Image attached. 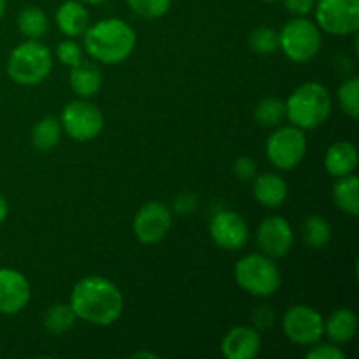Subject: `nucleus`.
Instances as JSON below:
<instances>
[{
    "instance_id": "obj_2",
    "label": "nucleus",
    "mask_w": 359,
    "mask_h": 359,
    "mask_svg": "<svg viewBox=\"0 0 359 359\" xmlns=\"http://www.w3.org/2000/svg\"><path fill=\"white\" fill-rule=\"evenodd\" d=\"M83 35L88 55L107 65L125 62L137 44L135 30L119 18H109L90 25Z\"/></svg>"
},
{
    "instance_id": "obj_21",
    "label": "nucleus",
    "mask_w": 359,
    "mask_h": 359,
    "mask_svg": "<svg viewBox=\"0 0 359 359\" xmlns=\"http://www.w3.org/2000/svg\"><path fill=\"white\" fill-rule=\"evenodd\" d=\"M333 200L340 210L356 216L359 212V179L356 175L349 174L337 177L335 186H333Z\"/></svg>"
},
{
    "instance_id": "obj_27",
    "label": "nucleus",
    "mask_w": 359,
    "mask_h": 359,
    "mask_svg": "<svg viewBox=\"0 0 359 359\" xmlns=\"http://www.w3.org/2000/svg\"><path fill=\"white\" fill-rule=\"evenodd\" d=\"M249 46L258 55H272L279 48V34L270 27H258L249 35Z\"/></svg>"
},
{
    "instance_id": "obj_4",
    "label": "nucleus",
    "mask_w": 359,
    "mask_h": 359,
    "mask_svg": "<svg viewBox=\"0 0 359 359\" xmlns=\"http://www.w3.org/2000/svg\"><path fill=\"white\" fill-rule=\"evenodd\" d=\"M51 51L42 42L32 39L16 46L7 60V74L21 86H35L42 83L51 74Z\"/></svg>"
},
{
    "instance_id": "obj_23",
    "label": "nucleus",
    "mask_w": 359,
    "mask_h": 359,
    "mask_svg": "<svg viewBox=\"0 0 359 359\" xmlns=\"http://www.w3.org/2000/svg\"><path fill=\"white\" fill-rule=\"evenodd\" d=\"M48 16L41 7H25L18 16V28L21 34L32 41H39L48 32Z\"/></svg>"
},
{
    "instance_id": "obj_7",
    "label": "nucleus",
    "mask_w": 359,
    "mask_h": 359,
    "mask_svg": "<svg viewBox=\"0 0 359 359\" xmlns=\"http://www.w3.org/2000/svg\"><path fill=\"white\" fill-rule=\"evenodd\" d=\"M307 153V139L297 126H283L266 140V156L280 170L298 167Z\"/></svg>"
},
{
    "instance_id": "obj_29",
    "label": "nucleus",
    "mask_w": 359,
    "mask_h": 359,
    "mask_svg": "<svg viewBox=\"0 0 359 359\" xmlns=\"http://www.w3.org/2000/svg\"><path fill=\"white\" fill-rule=\"evenodd\" d=\"M126 2L137 16L146 18V20H156L168 13L172 0H126Z\"/></svg>"
},
{
    "instance_id": "obj_25",
    "label": "nucleus",
    "mask_w": 359,
    "mask_h": 359,
    "mask_svg": "<svg viewBox=\"0 0 359 359\" xmlns=\"http://www.w3.org/2000/svg\"><path fill=\"white\" fill-rule=\"evenodd\" d=\"M304 230V238L307 242L309 248L312 249H323L328 245L332 241V228H330L328 221L321 216H311L302 226Z\"/></svg>"
},
{
    "instance_id": "obj_34",
    "label": "nucleus",
    "mask_w": 359,
    "mask_h": 359,
    "mask_svg": "<svg viewBox=\"0 0 359 359\" xmlns=\"http://www.w3.org/2000/svg\"><path fill=\"white\" fill-rule=\"evenodd\" d=\"M195 207H196V198L193 195H189V193H182V195H179L177 198L174 200V209L175 212L179 214L191 212V210H195Z\"/></svg>"
},
{
    "instance_id": "obj_13",
    "label": "nucleus",
    "mask_w": 359,
    "mask_h": 359,
    "mask_svg": "<svg viewBox=\"0 0 359 359\" xmlns=\"http://www.w3.org/2000/svg\"><path fill=\"white\" fill-rule=\"evenodd\" d=\"M293 228L284 217L270 216L258 226V244L269 258H283L293 248Z\"/></svg>"
},
{
    "instance_id": "obj_39",
    "label": "nucleus",
    "mask_w": 359,
    "mask_h": 359,
    "mask_svg": "<svg viewBox=\"0 0 359 359\" xmlns=\"http://www.w3.org/2000/svg\"><path fill=\"white\" fill-rule=\"evenodd\" d=\"M263 2H276V0H263Z\"/></svg>"
},
{
    "instance_id": "obj_28",
    "label": "nucleus",
    "mask_w": 359,
    "mask_h": 359,
    "mask_svg": "<svg viewBox=\"0 0 359 359\" xmlns=\"http://www.w3.org/2000/svg\"><path fill=\"white\" fill-rule=\"evenodd\" d=\"M339 102L340 107L346 114L356 119L359 116V79L351 77L346 79L339 88Z\"/></svg>"
},
{
    "instance_id": "obj_26",
    "label": "nucleus",
    "mask_w": 359,
    "mask_h": 359,
    "mask_svg": "<svg viewBox=\"0 0 359 359\" xmlns=\"http://www.w3.org/2000/svg\"><path fill=\"white\" fill-rule=\"evenodd\" d=\"M286 118V104L279 98H265L255 109V119L263 126H277Z\"/></svg>"
},
{
    "instance_id": "obj_6",
    "label": "nucleus",
    "mask_w": 359,
    "mask_h": 359,
    "mask_svg": "<svg viewBox=\"0 0 359 359\" xmlns=\"http://www.w3.org/2000/svg\"><path fill=\"white\" fill-rule=\"evenodd\" d=\"M279 48L293 62H309L321 49L319 27L304 16L287 21L279 34Z\"/></svg>"
},
{
    "instance_id": "obj_11",
    "label": "nucleus",
    "mask_w": 359,
    "mask_h": 359,
    "mask_svg": "<svg viewBox=\"0 0 359 359\" xmlns=\"http://www.w3.org/2000/svg\"><path fill=\"white\" fill-rule=\"evenodd\" d=\"M172 226V214L161 202H149L137 212L133 233L142 244H156Z\"/></svg>"
},
{
    "instance_id": "obj_37",
    "label": "nucleus",
    "mask_w": 359,
    "mask_h": 359,
    "mask_svg": "<svg viewBox=\"0 0 359 359\" xmlns=\"http://www.w3.org/2000/svg\"><path fill=\"white\" fill-rule=\"evenodd\" d=\"M6 7H7V0H0V20H2L4 14H6Z\"/></svg>"
},
{
    "instance_id": "obj_17",
    "label": "nucleus",
    "mask_w": 359,
    "mask_h": 359,
    "mask_svg": "<svg viewBox=\"0 0 359 359\" xmlns=\"http://www.w3.org/2000/svg\"><path fill=\"white\" fill-rule=\"evenodd\" d=\"M326 172L333 177H344L356 170L358 167V149L351 142H335L330 146L325 156Z\"/></svg>"
},
{
    "instance_id": "obj_24",
    "label": "nucleus",
    "mask_w": 359,
    "mask_h": 359,
    "mask_svg": "<svg viewBox=\"0 0 359 359\" xmlns=\"http://www.w3.org/2000/svg\"><path fill=\"white\" fill-rule=\"evenodd\" d=\"M76 319L77 316L70 307V304H55L46 311L44 326L51 335H62L72 328Z\"/></svg>"
},
{
    "instance_id": "obj_15",
    "label": "nucleus",
    "mask_w": 359,
    "mask_h": 359,
    "mask_svg": "<svg viewBox=\"0 0 359 359\" xmlns=\"http://www.w3.org/2000/svg\"><path fill=\"white\" fill-rule=\"evenodd\" d=\"M259 333L249 326H237L230 330L221 344V351L228 359H255L259 354Z\"/></svg>"
},
{
    "instance_id": "obj_22",
    "label": "nucleus",
    "mask_w": 359,
    "mask_h": 359,
    "mask_svg": "<svg viewBox=\"0 0 359 359\" xmlns=\"http://www.w3.org/2000/svg\"><path fill=\"white\" fill-rule=\"evenodd\" d=\"M62 139V123L53 116H46L32 130V144L39 151H51Z\"/></svg>"
},
{
    "instance_id": "obj_10",
    "label": "nucleus",
    "mask_w": 359,
    "mask_h": 359,
    "mask_svg": "<svg viewBox=\"0 0 359 359\" xmlns=\"http://www.w3.org/2000/svg\"><path fill=\"white\" fill-rule=\"evenodd\" d=\"M284 335L297 346H314L325 335V321L316 309L294 305L283 319Z\"/></svg>"
},
{
    "instance_id": "obj_16",
    "label": "nucleus",
    "mask_w": 359,
    "mask_h": 359,
    "mask_svg": "<svg viewBox=\"0 0 359 359\" xmlns=\"http://www.w3.org/2000/svg\"><path fill=\"white\" fill-rule=\"evenodd\" d=\"M56 25L67 37H79L90 27V14L77 0H67L56 11Z\"/></svg>"
},
{
    "instance_id": "obj_20",
    "label": "nucleus",
    "mask_w": 359,
    "mask_h": 359,
    "mask_svg": "<svg viewBox=\"0 0 359 359\" xmlns=\"http://www.w3.org/2000/svg\"><path fill=\"white\" fill-rule=\"evenodd\" d=\"M358 316L349 309H339L325 323V333L333 344H346L356 335Z\"/></svg>"
},
{
    "instance_id": "obj_12",
    "label": "nucleus",
    "mask_w": 359,
    "mask_h": 359,
    "mask_svg": "<svg viewBox=\"0 0 359 359\" xmlns=\"http://www.w3.org/2000/svg\"><path fill=\"white\" fill-rule=\"evenodd\" d=\"M210 237L226 251H238L248 244L249 228L244 217L231 210L217 212L210 221Z\"/></svg>"
},
{
    "instance_id": "obj_38",
    "label": "nucleus",
    "mask_w": 359,
    "mask_h": 359,
    "mask_svg": "<svg viewBox=\"0 0 359 359\" xmlns=\"http://www.w3.org/2000/svg\"><path fill=\"white\" fill-rule=\"evenodd\" d=\"M77 2H81V4H91V6H98V4L105 2V0H77Z\"/></svg>"
},
{
    "instance_id": "obj_1",
    "label": "nucleus",
    "mask_w": 359,
    "mask_h": 359,
    "mask_svg": "<svg viewBox=\"0 0 359 359\" xmlns=\"http://www.w3.org/2000/svg\"><path fill=\"white\" fill-rule=\"evenodd\" d=\"M70 307L90 325L109 326L121 318L123 294L116 284L100 276H88L74 286Z\"/></svg>"
},
{
    "instance_id": "obj_31",
    "label": "nucleus",
    "mask_w": 359,
    "mask_h": 359,
    "mask_svg": "<svg viewBox=\"0 0 359 359\" xmlns=\"http://www.w3.org/2000/svg\"><path fill=\"white\" fill-rule=\"evenodd\" d=\"M233 172L241 181H251L258 174V167H256V161L249 156H241L233 163Z\"/></svg>"
},
{
    "instance_id": "obj_36",
    "label": "nucleus",
    "mask_w": 359,
    "mask_h": 359,
    "mask_svg": "<svg viewBox=\"0 0 359 359\" xmlns=\"http://www.w3.org/2000/svg\"><path fill=\"white\" fill-rule=\"evenodd\" d=\"M133 359H140V358H146V359H158V356L151 351H139V353H133L132 354Z\"/></svg>"
},
{
    "instance_id": "obj_5",
    "label": "nucleus",
    "mask_w": 359,
    "mask_h": 359,
    "mask_svg": "<svg viewBox=\"0 0 359 359\" xmlns=\"http://www.w3.org/2000/svg\"><path fill=\"white\" fill-rule=\"evenodd\" d=\"M235 279L252 297H270L280 286V272L272 258L265 255H248L235 266Z\"/></svg>"
},
{
    "instance_id": "obj_14",
    "label": "nucleus",
    "mask_w": 359,
    "mask_h": 359,
    "mask_svg": "<svg viewBox=\"0 0 359 359\" xmlns=\"http://www.w3.org/2000/svg\"><path fill=\"white\" fill-rule=\"evenodd\" d=\"M30 300V284L27 277L14 269H0V312L16 314Z\"/></svg>"
},
{
    "instance_id": "obj_35",
    "label": "nucleus",
    "mask_w": 359,
    "mask_h": 359,
    "mask_svg": "<svg viewBox=\"0 0 359 359\" xmlns=\"http://www.w3.org/2000/svg\"><path fill=\"white\" fill-rule=\"evenodd\" d=\"M7 214H9V205H7V200L0 195V224L7 219Z\"/></svg>"
},
{
    "instance_id": "obj_33",
    "label": "nucleus",
    "mask_w": 359,
    "mask_h": 359,
    "mask_svg": "<svg viewBox=\"0 0 359 359\" xmlns=\"http://www.w3.org/2000/svg\"><path fill=\"white\" fill-rule=\"evenodd\" d=\"M284 6L290 13L297 14V16H307L314 9L316 0H284Z\"/></svg>"
},
{
    "instance_id": "obj_8",
    "label": "nucleus",
    "mask_w": 359,
    "mask_h": 359,
    "mask_svg": "<svg viewBox=\"0 0 359 359\" xmlns=\"http://www.w3.org/2000/svg\"><path fill=\"white\" fill-rule=\"evenodd\" d=\"M318 27L332 35L359 30V0H318L314 6Z\"/></svg>"
},
{
    "instance_id": "obj_9",
    "label": "nucleus",
    "mask_w": 359,
    "mask_h": 359,
    "mask_svg": "<svg viewBox=\"0 0 359 359\" xmlns=\"http://www.w3.org/2000/svg\"><path fill=\"white\" fill-rule=\"evenodd\" d=\"M60 123H62V128H65V132L79 142L93 140L104 130V116H102L100 109L83 100L67 104Z\"/></svg>"
},
{
    "instance_id": "obj_18",
    "label": "nucleus",
    "mask_w": 359,
    "mask_h": 359,
    "mask_svg": "<svg viewBox=\"0 0 359 359\" xmlns=\"http://www.w3.org/2000/svg\"><path fill=\"white\" fill-rule=\"evenodd\" d=\"M102 72L95 63L81 60L77 65L70 67V88L79 97L90 98L100 91Z\"/></svg>"
},
{
    "instance_id": "obj_32",
    "label": "nucleus",
    "mask_w": 359,
    "mask_h": 359,
    "mask_svg": "<svg viewBox=\"0 0 359 359\" xmlns=\"http://www.w3.org/2000/svg\"><path fill=\"white\" fill-rule=\"evenodd\" d=\"M307 359H346V353L332 344H321L309 351Z\"/></svg>"
},
{
    "instance_id": "obj_19",
    "label": "nucleus",
    "mask_w": 359,
    "mask_h": 359,
    "mask_svg": "<svg viewBox=\"0 0 359 359\" xmlns=\"http://www.w3.org/2000/svg\"><path fill=\"white\" fill-rule=\"evenodd\" d=\"M252 193L262 205L279 207L283 205L287 196V184L280 175L263 174L255 177Z\"/></svg>"
},
{
    "instance_id": "obj_3",
    "label": "nucleus",
    "mask_w": 359,
    "mask_h": 359,
    "mask_svg": "<svg viewBox=\"0 0 359 359\" xmlns=\"http://www.w3.org/2000/svg\"><path fill=\"white\" fill-rule=\"evenodd\" d=\"M332 114V97L321 83H305L291 93L286 102V118L300 130L321 126Z\"/></svg>"
},
{
    "instance_id": "obj_30",
    "label": "nucleus",
    "mask_w": 359,
    "mask_h": 359,
    "mask_svg": "<svg viewBox=\"0 0 359 359\" xmlns=\"http://www.w3.org/2000/svg\"><path fill=\"white\" fill-rule=\"evenodd\" d=\"M56 56H58V60L63 65L74 67L83 60V49H81V46L77 42L63 41L56 48Z\"/></svg>"
}]
</instances>
